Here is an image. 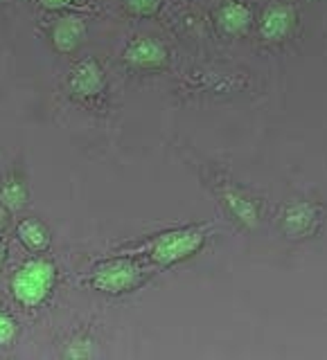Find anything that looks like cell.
I'll list each match as a JSON object with an SVG mask.
<instances>
[{
	"label": "cell",
	"instance_id": "cell-7",
	"mask_svg": "<svg viewBox=\"0 0 327 360\" xmlns=\"http://www.w3.org/2000/svg\"><path fill=\"white\" fill-rule=\"evenodd\" d=\"M70 88L73 93L79 97H95L104 88V70L95 61H82L77 63V68L70 75Z\"/></svg>",
	"mask_w": 327,
	"mask_h": 360
},
{
	"label": "cell",
	"instance_id": "cell-4",
	"mask_svg": "<svg viewBox=\"0 0 327 360\" xmlns=\"http://www.w3.org/2000/svg\"><path fill=\"white\" fill-rule=\"evenodd\" d=\"M296 25V9L289 5H271L259 20V34L269 43L285 41Z\"/></svg>",
	"mask_w": 327,
	"mask_h": 360
},
{
	"label": "cell",
	"instance_id": "cell-3",
	"mask_svg": "<svg viewBox=\"0 0 327 360\" xmlns=\"http://www.w3.org/2000/svg\"><path fill=\"white\" fill-rule=\"evenodd\" d=\"M142 279V268L127 259H116V262L101 264L95 275H93V286L99 288L101 292H118L131 290L133 286H138V281Z\"/></svg>",
	"mask_w": 327,
	"mask_h": 360
},
{
	"label": "cell",
	"instance_id": "cell-17",
	"mask_svg": "<svg viewBox=\"0 0 327 360\" xmlns=\"http://www.w3.org/2000/svg\"><path fill=\"white\" fill-rule=\"evenodd\" d=\"M3 228H5V212L0 210V232H3Z\"/></svg>",
	"mask_w": 327,
	"mask_h": 360
},
{
	"label": "cell",
	"instance_id": "cell-12",
	"mask_svg": "<svg viewBox=\"0 0 327 360\" xmlns=\"http://www.w3.org/2000/svg\"><path fill=\"white\" fill-rule=\"evenodd\" d=\"M226 202H228L233 214H237V217H240L246 225L257 223V210H255V202L251 198H244L240 194H235V191H228V194H226Z\"/></svg>",
	"mask_w": 327,
	"mask_h": 360
},
{
	"label": "cell",
	"instance_id": "cell-14",
	"mask_svg": "<svg viewBox=\"0 0 327 360\" xmlns=\"http://www.w3.org/2000/svg\"><path fill=\"white\" fill-rule=\"evenodd\" d=\"M16 335V322L7 313L0 311V345H9Z\"/></svg>",
	"mask_w": 327,
	"mask_h": 360
},
{
	"label": "cell",
	"instance_id": "cell-10",
	"mask_svg": "<svg viewBox=\"0 0 327 360\" xmlns=\"http://www.w3.org/2000/svg\"><path fill=\"white\" fill-rule=\"evenodd\" d=\"M18 236H20V241L30 248V250H37V252L45 250L48 243H50V234H48V230H45V225L39 223V221H34V219L23 221L18 225Z\"/></svg>",
	"mask_w": 327,
	"mask_h": 360
},
{
	"label": "cell",
	"instance_id": "cell-5",
	"mask_svg": "<svg viewBox=\"0 0 327 360\" xmlns=\"http://www.w3.org/2000/svg\"><path fill=\"white\" fill-rule=\"evenodd\" d=\"M124 61L140 70H156L167 63V50L154 39H135L124 50Z\"/></svg>",
	"mask_w": 327,
	"mask_h": 360
},
{
	"label": "cell",
	"instance_id": "cell-15",
	"mask_svg": "<svg viewBox=\"0 0 327 360\" xmlns=\"http://www.w3.org/2000/svg\"><path fill=\"white\" fill-rule=\"evenodd\" d=\"M39 3L45 7V9H66L68 5H70L73 3V0H39Z\"/></svg>",
	"mask_w": 327,
	"mask_h": 360
},
{
	"label": "cell",
	"instance_id": "cell-16",
	"mask_svg": "<svg viewBox=\"0 0 327 360\" xmlns=\"http://www.w3.org/2000/svg\"><path fill=\"white\" fill-rule=\"evenodd\" d=\"M5 259H7V245H5L3 241H0V268H3Z\"/></svg>",
	"mask_w": 327,
	"mask_h": 360
},
{
	"label": "cell",
	"instance_id": "cell-6",
	"mask_svg": "<svg viewBox=\"0 0 327 360\" xmlns=\"http://www.w3.org/2000/svg\"><path fill=\"white\" fill-rule=\"evenodd\" d=\"M316 223H319V210L311 202H291V205L285 210V217H282V230H285L287 236L291 239H302L314 232Z\"/></svg>",
	"mask_w": 327,
	"mask_h": 360
},
{
	"label": "cell",
	"instance_id": "cell-1",
	"mask_svg": "<svg viewBox=\"0 0 327 360\" xmlns=\"http://www.w3.org/2000/svg\"><path fill=\"white\" fill-rule=\"evenodd\" d=\"M54 284V266L45 259H34L27 262L23 268L16 270L14 279H11V290L14 297L25 304V307H37L45 297L50 295Z\"/></svg>",
	"mask_w": 327,
	"mask_h": 360
},
{
	"label": "cell",
	"instance_id": "cell-11",
	"mask_svg": "<svg viewBox=\"0 0 327 360\" xmlns=\"http://www.w3.org/2000/svg\"><path fill=\"white\" fill-rule=\"evenodd\" d=\"M25 200H27V191H25V185H23L20 180L7 178L5 183L0 185V202H3L7 210L16 212L25 205Z\"/></svg>",
	"mask_w": 327,
	"mask_h": 360
},
{
	"label": "cell",
	"instance_id": "cell-8",
	"mask_svg": "<svg viewBox=\"0 0 327 360\" xmlns=\"http://www.w3.org/2000/svg\"><path fill=\"white\" fill-rule=\"evenodd\" d=\"M86 37V22L79 16H61L52 25V43L59 52H73Z\"/></svg>",
	"mask_w": 327,
	"mask_h": 360
},
{
	"label": "cell",
	"instance_id": "cell-13",
	"mask_svg": "<svg viewBox=\"0 0 327 360\" xmlns=\"http://www.w3.org/2000/svg\"><path fill=\"white\" fill-rule=\"evenodd\" d=\"M127 9L135 16H154L158 9H161L163 0H124Z\"/></svg>",
	"mask_w": 327,
	"mask_h": 360
},
{
	"label": "cell",
	"instance_id": "cell-2",
	"mask_svg": "<svg viewBox=\"0 0 327 360\" xmlns=\"http://www.w3.org/2000/svg\"><path fill=\"white\" fill-rule=\"evenodd\" d=\"M201 245H203L201 230H197V228L174 230V232L161 234L152 243V257H154V262L169 266V264H176L190 255H195Z\"/></svg>",
	"mask_w": 327,
	"mask_h": 360
},
{
	"label": "cell",
	"instance_id": "cell-9",
	"mask_svg": "<svg viewBox=\"0 0 327 360\" xmlns=\"http://www.w3.org/2000/svg\"><path fill=\"white\" fill-rule=\"evenodd\" d=\"M219 27L228 34V37H240L251 25V9H248L240 0H228L226 5H221L219 14Z\"/></svg>",
	"mask_w": 327,
	"mask_h": 360
}]
</instances>
